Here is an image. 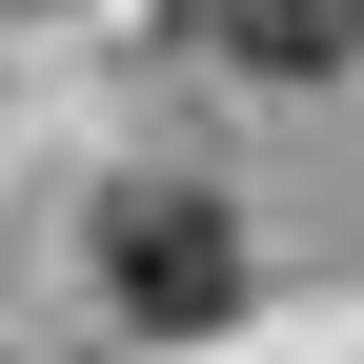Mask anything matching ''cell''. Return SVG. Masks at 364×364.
I'll use <instances>...</instances> for the list:
<instances>
[{
	"label": "cell",
	"mask_w": 364,
	"mask_h": 364,
	"mask_svg": "<svg viewBox=\"0 0 364 364\" xmlns=\"http://www.w3.org/2000/svg\"><path fill=\"white\" fill-rule=\"evenodd\" d=\"M102 284L142 304V324H223V304H243V223H223L203 182H122L102 203Z\"/></svg>",
	"instance_id": "1"
},
{
	"label": "cell",
	"mask_w": 364,
	"mask_h": 364,
	"mask_svg": "<svg viewBox=\"0 0 364 364\" xmlns=\"http://www.w3.org/2000/svg\"><path fill=\"white\" fill-rule=\"evenodd\" d=\"M223 61H263V81H324V61H364V0H223Z\"/></svg>",
	"instance_id": "2"
}]
</instances>
